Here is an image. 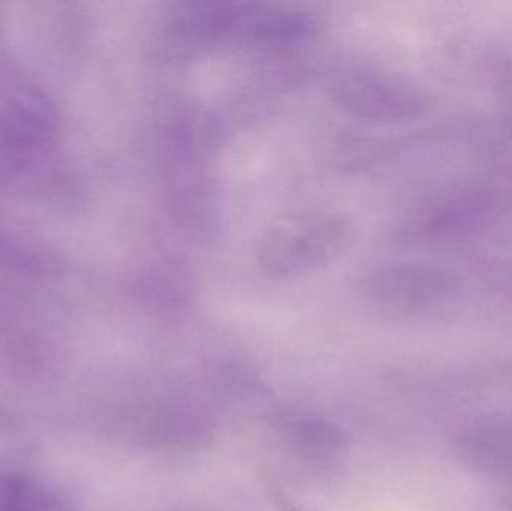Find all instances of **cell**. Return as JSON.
I'll return each mask as SVG.
<instances>
[{"mask_svg": "<svg viewBox=\"0 0 512 511\" xmlns=\"http://www.w3.org/2000/svg\"><path fill=\"white\" fill-rule=\"evenodd\" d=\"M351 221L327 210L291 213L271 225L258 246L259 267L271 278H294L327 266L351 246Z\"/></svg>", "mask_w": 512, "mask_h": 511, "instance_id": "6da1fadb", "label": "cell"}, {"mask_svg": "<svg viewBox=\"0 0 512 511\" xmlns=\"http://www.w3.org/2000/svg\"><path fill=\"white\" fill-rule=\"evenodd\" d=\"M255 3L183 2L168 18L171 35L191 47L248 42Z\"/></svg>", "mask_w": 512, "mask_h": 511, "instance_id": "7a4b0ae2", "label": "cell"}, {"mask_svg": "<svg viewBox=\"0 0 512 511\" xmlns=\"http://www.w3.org/2000/svg\"><path fill=\"white\" fill-rule=\"evenodd\" d=\"M333 93L340 107L363 119L388 122L415 110L414 96L405 84L381 72H348L334 84Z\"/></svg>", "mask_w": 512, "mask_h": 511, "instance_id": "3957f363", "label": "cell"}]
</instances>
